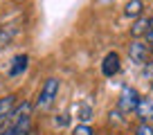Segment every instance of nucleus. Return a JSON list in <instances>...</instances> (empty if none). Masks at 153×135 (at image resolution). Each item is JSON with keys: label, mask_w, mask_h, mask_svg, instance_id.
Masks as SVG:
<instances>
[{"label": "nucleus", "mask_w": 153, "mask_h": 135, "mask_svg": "<svg viewBox=\"0 0 153 135\" xmlns=\"http://www.w3.org/2000/svg\"><path fill=\"white\" fill-rule=\"evenodd\" d=\"M56 95H59V79H54V77L45 79V83L41 86V92H38V97H36V108L38 111H48L54 104Z\"/></svg>", "instance_id": "1"}, {"label": "nucleus", "mask_w": 153, "mask_h": 135, "mask_svg": "<svg viewBox=\"0 0 153 135\" xmlns=\"http://www.w3.org/2000/svg\"><path fill=\"white\" fill-rule=\"evenodd\" d=\"M137 101H140V92L133 86H124L120 92V99H117V111L122 115H131L137 108Z\"/></svg>", "instance_id": "2"}, {"label": "nucleus", "mask_w": 153, "mask_h": 135, "mask_svg": "<svg viewBox=\"0 0 153 135\" xmlns=\"http://www.w3.org/2000/svg\"><path fill=\"white\" fill-rule=\"evenodd\" d=\"M120 54L117 52H108L104 56V61H101V72H104V77H115V74L120 72Z\"/></svg>", "instance_id": "3"}, {"label": "nucleus", "mask_w": 153, "mask_h": 135, "mask_svg": "<svg viewBox=\"0 0 153 135\" xmlns=\"http://www.w3.org/2000/svg\"><path fill=\"white\" fill-rule=\"evenodd\" d=\"M128 56H131L133 63L144 65V63H146V56H149V47L142 43V41H133V43L128 45Z\"/></svg>", "instance_id": "4"}, {"label": "nucleus", "mask_w": 153, "mask_h": 135, "mask_svg": "<svg viewBox=\"0 0 153 135\" xmlns=\"http://www.w3.org/2000/svg\"><path fill=\"white\" fill-rule=\"evenodd\" d=\"M135 115L142 119V124H149V122L153 119V99H149V97H140L137 108H135Z\"/></svg>", "instance_id": "5"}, {"label": "nucleus", "mask_w": 153, "mask_h": 135, "mask_svg": "<svg viewBox=\"0 0 153 135\" xmlns=\"http://www.w3.org/2000/svg\"><path fill=\"white\" fill-rule=\"evenodd\" d=\"M27 54H18V56H14V61H11V65H9V70H7V74H9L11 79H16V77H20V74L27 70Z\"/></svg>", "instance_id": "6"}, {"label": "nucleus", "mask_w": 153, "mask_h": 135, "mask_svg": "<svg viewBox=\"0 0 153 135\" xmlns=\"http://www.w3.org/2000/svg\"><path fill=\"white\" fill-rule=\"evenodd\" d=\"M29 113H32V104H29V101L18 104L16 111H11V115H9V124H18V122H23V119H29Z\"/></svg>", "instance_id": "7"}, {"label": "nucleus", "mask_w": 153, "mask_h": 135, "mask_svg": "<svg viewBox=\"0 0 153 135\" xmlns=\"http://www.w3.org/2000/svg\"><path fill=\"white\" fill-rule=\"evenodd\" d=\"M14 106H16V95H5V97H0V122L5 119V117L11 115Z\"/></svg>", "instance_id": "8"}, {"label": "nucleus", "mask_w": 153, "mask_h": 135, "mask_svg": "<svg viewBox=\"0 0 153 135\" xmlns=\"http://www.w3.org/2000/svg\"><path fill=\"white\" fill-rule=\"evenodd\" d=\"M29 133V119H23L18 124H9L0 135H27Z\"/></svg>", "instance_id": "9"}, {"label": "nucleus", "mask_w": 153, "mask_h": 135, "mask_svg": "<svg viewBox=\"0 0 153 135\" xmlns=\"http://www.w3.org/2000/svg\"><path fill=\"white\" fill-rule=\"evenodd\" d=\"M149 34V18H137L131 27V36L140 39V36H146Z\"/></svg>", "instance_id": "10"}, {"label": "nucleus", "mask_w": 153, "mask_h": 135, "mask_svg": "<svg viewBox=\"0 0 153 135\" xmlns=\"http://www.w3.org/2000/svg\"><path fill=\"white\" fill-rule=\"evenodd\" d=\"M142 7H144V2H140V0L126 2L124 5V14L128 16V18H140V16H142Z\"/></svg>", "instance_id": "11"}, {"label": "nucleus", "mask_w": 153, "mask_h": 135, "mask_svg": "<svg viewBox=\"0 0 153 135\" xmlns=\"http://www.w3.org/2000/svg\"><path fill=\"white\" fill-rule=\"evenodd\" d=\"M72 135H95V133H92V128L88 124H79L74 131H72Z\"/></svg>", "instance_id": "12"}, {"label": "nucleus", "mask_w": 153, "mask_h": 135, "mask_svg": "<svg viewBox=\"0 0 153 135\" xmlns=\"http://www.w3.org/2000/svg\"><path fill=\"white\" fill-rule=\"evenodd\" d=\"M90 115H92L90 106H81V113H79V119H81L83 124H88V119H90Z\"/></svg>", "instance_id": "13"}, {"label": "nucleus", "mask_w": 153, "mask_h": 135, "mask_svg": "<svg viewBox=\"0 0 153 135\" xmlns=\"http://www.w3.org/2000/svg\"><path fill=\"white\" fill-rule=\"evenodd\" d=\"M135 135H153V126L140 124V128H137V133H135Z\"/></svg>", "instance_id": "14"}, {"label": "nucleus", "mask_w": 153, "mask_h": 135, "mask_svg": "<svg viewBox=\"0 0 153 135\" xmlns=\"http://www.w3.org/2000/svg\"><path fill=\"white\" fill-rule=\"evenodd\" d=\"M146 41H149V43H151V45H153V29H151V32H149V34H146Z\"/></svg>", "instance_id": "15"}, {"label": "nucleus", "mask_w": 153, "mask_h": 135, "mask_svg": "<svg viewBox=\"0 0 153 135\" xmlns=\"http://www.w3.org/2000/svg\"><path fill=\"white\" fill-rule=\"evenodd\" d=\"M27 135H36V133H34V131H29V133H27Z\"/></svg>", "instance_id": "16"}, {"label": "nucleus", "mask_w": 153, "mask_h": 135, "mask_svg": "<svg viewBox=\"0 0 153 135\" xmlns=\"http://www.w3.org/2000/svg\"><path fill=\"white\" fill-rule=\"evenodd\" d=\"M151 54H153V45H151Z\"/></svg>", "instance_id": "17"}, {"label": "nucleus", "mask_w": 153, "mask_h": 135, "mask_svg": "<svg viewBox=\"0 0 153 135\" xmlns=\"http://www.w3.org/2000/svg\"><path fill=\"white\" fill-rule=\"evenodd\" d=\"M151 92H153V83H151Z\"/></svg>", "instance_id": "18"}, {"label": "nucleus", "mask_w": 153, "mask_h": 135, "mask_svg": "<svg viewBox=\"0 0 153 135\" xmlns=\"http://www.w3.org/2000/svg\"><path fill=\"white\" fill-rule=\"evenodd\" d=\"M97 135H101V133H97Z\"/></svg>", "instance_id": "19"}, {"label": "nucleus", "mask_w": 153, "mask_h": 135, "mask_svg": "<svg viewBox=\"0 0 153 135\" xmlns=\"http://www.w3.org/2000/svg\"><path fill=\"white\" fill-rule=\"evenodd\" d=\"M0 133H2V131H0Z\"/></svg>", "instance_id": "20"}]
</instances>
